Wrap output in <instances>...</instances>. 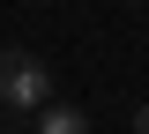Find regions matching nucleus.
Segmentation results:
<instances>
[{"instance_id": "obj_2", "label": "nucleus", "mask_w": 149, "mask_h": 134, "mask_svg": "<svg viewBox=\"0 0 149 134\" xmlns=\"http://www.w3.org/2000/svg\"><path fill=\"white\" fill-rule=\"evenodd\" d=\"M37 134H90V112H74V104H45Z\"/></svg>"}, {"instance_id": "obj_3", "label": "nucleus", "mask_w": 149, "mask_h": 134, "mask_svg": "<svg viewBox=\"0 0 149 134\" xmlns=\"http://www.w3.org/2000/svg\"><path fill=\"white\" fill-rule=\"evenodd\" d=\"M134 134H149V104H142V112H134Z\"/></svg>"}, {"instance_id": "obj_1", "label": "nucleus", "mask_w": 149, "mask_h": 134, "mask_svg": "<svg viewBox=\"0 0 149 134\" xmlns=\"http://www.w3.org/2000/svg\"><path fill=\"white\" fill-rule=\"evenodd\" d=\"M0 104L8 112H45L52 104V67L22 45H0Z\"/></svg>"}]
</instances>
